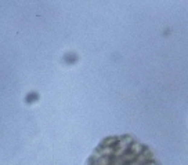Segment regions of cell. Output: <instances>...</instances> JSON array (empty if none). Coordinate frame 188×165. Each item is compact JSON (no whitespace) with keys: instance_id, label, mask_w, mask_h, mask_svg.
<instances>
[{"instance_id":"6da1fadb","label":"cell","mask_w":188,"mask_h":165,"mask_svg":"<svg viewBox=\"0 0 188 165\" xmlns=\"http://www.w3.org/2000/svg\"><path fill=\"white\" fill-rule=\"evenodd\" d=\"M86 165H160V162L149 146L125 133L101 140Z\"/></svg>"},{"instance_id":"7a4b0ae2","label":"cell","mask_w":188,"mask_h":165,"mask_svg":"<svg viewBox=\"0 0 188 165\" xmlns=\"http://www.w3.org/2000/svg\"><path fill=\"white\" fill-rule=\"evenodd\" d=\"M37 99H39V94H37V92H29V94L25 96L26 103H32V102H36Z\"/></svg>"},{"instance_id":"3957f363","label":"cell","mask_w":188,"mask_h":165,"mask_svg":"<svg viewBox=\"0 0 188 165\" xmlns=\"http://www.w3.org/2000/svg\"><path fill=\"white\" fill-rule=\"evenodd\" d=\"M64 61L66 63H75V62L78 61V55L76 54H66L64 57Z\"/></svg>"}]
</instances>
